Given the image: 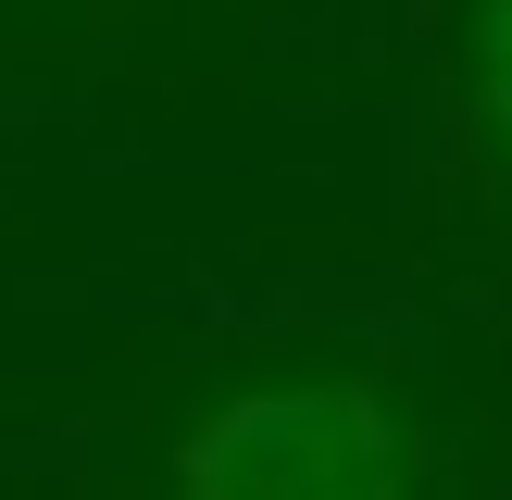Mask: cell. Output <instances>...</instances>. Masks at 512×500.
Instances as JSON below:
<instances>
[{
    "mask_svg": "<svg viewBox=\"0 0 512 500\" xmlns=\"http://www.w3.org/2000/svg\"><path fill=\"white\" fill-rule=\"evenodd\" d=\"M413 450L375 388H250L175 463V500H400Z\"/></svg>",
    "mask_w": 512,
    "mask_h": 500,
    "instance_id": "obj_1",
    "label": "cell"
},
{
    "mask_svg": "<svg viewBox=\"0 0 512 500\" xmlns=\"http://www.w3.org/2000/svg\"><path fill=\"white\" fill-rule=\"evenodd\" d=\"M475 100H488V138L512 150V0H488V25H475Z\"/></svg>",
    "mask_w": 512,
    "mask_h": 500,
    "instance_id": "obj_2",
    "label": "cell"
}]
</instances>
